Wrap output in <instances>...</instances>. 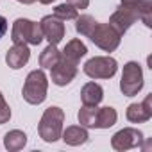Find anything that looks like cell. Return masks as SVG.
I'll list each match as a JSON object with an SVG mask.
<instances>
[{
	"mask_svg": "<svg viewBox=\"0 0 152 152\" xmlns=\"http://www.w3.org/2000/svg\"><path fill=\"white\" fill-rule=\"evenodd\" d=\"M63 124H64V111L57 106H50L45 109L39 125H38V132L43 138V141L47 143H54L61 138L63 132Z\"/></svg>",
	"mask_w": 152,
	"mask_h": 152,
	"instance_id": "cell-1",
	"label": "cell"
},
{
	"mask_svg": "<svg viewBox=\"0 0 152 152\" xmlns=\"http://www.w3.org/2000/svg\"><path fill=\"white\" fill-rule=\"evenodd\" d=\"M47 90H48V81H47L45 72L43 70H32L25 79L22 95H23L25 102H29L32 106H38V104L45 102Z\"/></svg>",
	"mask_w": 152,
	"mask_h": 152,
	"instance_id": "cell-2",
	"label": "cell"
},
{
	"mask_svg": "<svg viewBox=\"0 0 152 152\" xmlns=\"http://www.w3.org/2000/svg\"><path fill=\"white\" fill-rule=\"evenodd\" d=\"M13 43H25V45H39L43 41V32L39 23L31 22L27 18H18L11 29Z\"/></svg>",
	"mask_w": 152,
	"mask_h": 152,
	"instance_id": "cell-3",
	"label": "cell"
},
{
	"mask_svg": "<svg viewBox=\"0 0 152 152\" xmlns=\"http://www.w3.org/2000/svg\"><path fill=\"white\" fill-rule=\"evenodd\" d=\"M143 88V70L136 61H129L124 64L120 90L125 97H134Z\"/></svg>",
	"mask_w": 152,
	"mask_h": 152,
	"instance_id": "cell-4",
	"label": "cell"
},
{
	"mask_svg": "<svg viewBox=\"0 0 152 152\" xmlns=\"http://www.w3.org/2000/svg\"><path fill=\"white\" fill-rule=\"evenodd\" d=\"M99 48H102L104 52H113L118 48L120 45V39H122V34H118L109 23H99L93 27L91 34L88 36Z\"/></svg>",
	"mask_w": 152,
	"mask_h": 152,
	"instance_id": "cell-5",
	"label": "cell"
},
{
	"mask_svg": "<svg viewBox=\"0 0 152 152\" xmlns=\"http://www.w3.org/2000/svg\"><path fill=\"white\" fill-rule=\"evenodd\" d=\"M83 70L91 79H111L118 70V63L109 56H99L86 61Z\"/></svg>",
	"mask_w": 152,
	"mask_h": 152,
	"instance_id": "cell-6",
	"label": "cell"
},
{
	"mask_svg": "<svg viewBox=\"0 0 152 152\" xmlns=\"http://www.w3.org/2000/svg\"><path fill=\"white\" fill-rule=\"evenodd\" d=\"M75 75H77V63H73L66 57H59V61L50 68V77L56 86H66L70 84Z\"/></svg>",
	"mask_w": 152,
	"mask_h": 152,
	"instance_id": "cell-7",
	"label": "cell"
},
{
	"mask_svg": "<svg viewBox=\"0 0 152 152\" xmlns=\"http://www.w3.org/2000/svg\"><path fill=\"white\" fill-rule=\"evenodd\" d=\"M141 141H143L141 131L132 129V127H125V129L118 131V132L111 138V147H113L115 150H118V152H124V150L140 147Z\"/></svg>",
	"mask_w": 152,
	"mask_h": 152,
	"instance_id": "cell-8",
	"label": "cell"
},
{
	"mask_svg": "<svg viewBox=\"0 0 152 152\" xmlns=\"http://www.w3.org/2000/svg\"><path fill=\"white\" fill-rule=\"evenodd\" d=\"M138 20V11L136 9H131V7H125V6H120L109 18V25L118 32V34H125L131 25Z\"/></svg>",
	"mask_w": 152,
	"mask_h": 152,
	"instance_id": "cell-9",
	"label": "cell"
},
{
	"mask_svg": "<svg viewBox=\"0 0 152 152\" xmlns=\"http://www.w3.org/2000/svg\"><path fill=\"white\" fill-rule=\"evenodd\" d=\"M39 27H41L43 38H47L48 43H52V45H57L64 38V23H63L61 18H57L54 15L45 16L39 22Z\"/></svg>",
	"mask_w": 152,
	"mask_h": 152,
	"instance_id": "cell-10",
	"label": "cell"
},
{
	"mask_svg": "<svg viewBox=\"0 0 152 152\" xmlns=\"http://www.w3.org/2000/svg\"><path fill=\"white\" fill-rule=\"evenodd\" d=\"M127 120L131 124H143L152 118V95H147L143 102L140 104H131L125 113Z\"/></svg>",
	"mask_w": 152,
	"mask_h": 152,
	"instance_id": "cell-11",
	"label": "cell"
},
{
	"mask_svg": "<svg viewBox=\"0 0 152 152\" xmlns=\"http://www.w3.org/2000/svg\"><path fill=\"white\" fill-rule=\"evenodd\" d=\"M29 59H31V50L25 43H15L6 54V63L13 70H20L22 66H25Z\"/></svg>",
	"mask_w": 152,
	"mask_h": 152,
	"instance_id": "cell-12",
	"label": "cell"
},
{
	"mask_svg": "<svg viewBox=\"0 0 152 152\" xmlns=\"http://www.w3.org/2000/svg\"><path fill=\"white\" fill-rule=\"evenodd\" d=\"M61 138L66 145H72V147H77V145H83L88 141V131L86 127L83 125H70L66 127L63 132H61Z\"/></svg>",
	"mask_w": 152,
	"mask_h": 152,
	"instance_id": "cell-13",
	"label": "cell"
},
{
	"mask_svg": "<svg viewBox=\"0 0 152 152\" xmlns=\"http://www.w3.org/2000/svg\"><path fill=\"white\" fill-rule=\"evenodd\" d=\"M104 99V90L97 83H86L81 90V100L84 106H99Z\"/></svg>",
	"mask_w": 152,
	"mask_h": 152,
	"instance_id": "cell-14",
	"label": "cell"
},
{
	"mask_svg": "<svg viewBox=\"0 0 152 152\" xmlns=\"http://www.w3.org/2000/svg\"><path fill=\"white\" fill-rule=\"evenodd\" d=\"M86 52H88V48H86V45L81 39H72V41L66 43V47L63 48L61 56L70 59V61H73V63H79L86 56Z\"/></svg>",
	"mask_w": 152,
	"mask_h": 152,
	"instance_id": "cell-15",
	"label": "cell"
},
{
	"mask_svg": "<svg viewBox=\"0 0 152 152\" xmlns=\"http://www.w3.org/2000/svg\"><path fill=\"white\" fill-rule=\"evenodd\" d=\"M27 145V134L23 131H9L6 136H4V147L9 150V152H16V150H22L23 147Z\"/></svg>",
	"mask_w": 152,
	"mask_h": 152,
	"instance_id": "cell-16",
	"label": "cell"
},
{
	"mask_svg": "<svg viewBox=\"0 0 152 152\" xmlns=\"http://www.w3.org/2000/svg\"><path fill=\"white\" fill-rule=\"evenodd\" d=\"M97 113H99V107L97 106H83L79 109V124L83 127H88V129H95L97 127Z\"/></svg>",
	"mask_w": 152,
	"mask_h": 152,
	"instance_id": "cell-17",
	"label": "cell"
},
{
	"mask_svg": "<svg viewBox=\"0 0 152 152\" xmlns=\"http://www.w3.org/2000/svg\"><path fill=\"white\" fill-rule=\"evenodd\" d=\"M116 118H118V115H116V111L113 107H109V106L100 107L99 113H97V129H109V127H113L116 124Z\"/></svg>",
	"mask_w": 152,
	"mask_h": 152,
	"instance_id": "cell-18",
	"label": "cell"
},
{
	"mask_svg": "<svg viewBox=\"0 0 152 152\" xmlns=\"http://www.w3.org/2000/svg\"><path fill=\"white\" fill-rule=\"evenodd\" d=\"M59 57H61V52L57 50V47L52 45V43H48V47H47V48L41 52V56H39V66L50 70V68L59 61Z\"/></svg>",
	"mask_w": 152,
	"mask_h": 152,
	"instance_id": "cell-19",
	"label": "cell"
},
{
	"mask_svg": "<svg viewBox=\"0 0 152 152\" xmlns=\"http://www.w3.org/2000/svg\"><path fill=\"white\" fill-rule=\"evenodd\" d=\"M75 31H77L81 36H90L91 34V31H93V27L97 25V22H95V18L93 16H90V15H83V16H77L75 18Z\"/></svg>",
	"mask_w": 152,
	"mask_h": 152,
	"instance_id": "cell-20",
	"label": "cell"
},
{
	"mask_svg": "<svg viewBox=\"0 0 152 152\" xmlns=\"http://www.w3.org/2000/svg\"><path fill=\"white\" fill-rule=\"evenodd\" d=\"M138 20H141L147 27H152V0H140Z\"/></svg>",
	"mask_w": 152,
	"mask_h": 152,
	"instance_id": "cell-21",
	"label": "cell"
},
{
	"mask_svg": "<svg viewBox=\"0 0 152 152\" xmlns=\"http://www.w3.org/2000/svg\"><path fill=\"white\" fill-rule=\"evenodd\" d=\"M54 16H57V18H61L63 22L64 20H75L79 16V11L75 9L73 6H70V4H59V6H56V9H54Z\"/></svg>",
	"mask_w": 152,
	"mask_h": 152,
	"instance_id": "cell-22",
	"label": "cell"
},
{
	"mask_svg": "<svg viewBox=\"0 0 152 152\" xmlns=\"http://www.w3.org/2000/svg\"><path fill=\"white\" fill-rule=\"evenodd\" d=\"M9 118H11V109H9V106H7L4 95L0 93V125H2V124H7Z\"/></svg>",
	"mask_w": 152,
	"mask_h": 152,
	"instance_id": "cell-23",
	"label": "cell"
},
{
	"mask_svg": "<svg viewBox=\"0 0 152 152\" xmlns=\"http://www.w3.org/2000/svg\"><path fill=\"white\" fill-rule=\"evenodd\" d=\"M66 4H70V6H73L75 9H86L88 6H90V0H66Z\"/></svg>",
	"mask_w": 152,
	"mask_h": 152,
	"instance_id": "cell-24",
	"label": "cell"
},
{
	"mask_svg": "<svg viewBox=\"0 0 152 152\" xmlns=\"http://www.w3.org/2000/svg\"><path fill=\"white\" fill-rule=\"evenodd\" d=\"M120 6H125V7H131V9H136L138 11V6H140V0H122Z\"/></svg>",
	"mask_w": 152,
	"mask_h": 152,
	"instance_id": "cell-25",
	"label": "cell"
},
{
	"mask_svg": "<svg viewBox=\"0 0 152 152\" xmlns=\"http://www.w3.org/2000/svg\"><path fill=\"white\" fill-rule=\"evenodd\" d=\"M6 32H7V20L4 16H0V39L4 38Z\"/></svg>",
	"mask_w": 152,
	"mask_h": 152,
	"instance_id": "cell-26",
	"label": "cell"
},
{
	"mask_svg": "<svg viewBox=\"0 0 152 152\" xmlns=\"http://www.w3.org/2000/svg\"><path fill=\"white\" fill-rule=\"evenodd\" d=\"M16 2H20V4H25V6H29V4H34L36 0H16Z\"/></svg>",
	"mask_w": 152,
	"mask_h": 152,
	"instance_id": "cell-27",
	"label": "cell"
},
{
	"mask_svg": "<svg viewBox=\"0 0 152 152\" xmlns=\"http://www.w3.org/2000/svg\"><path fill=\"white\" fill-rule=\"evenodd\" d=\"M39 2H41V4H45V6H47V4H52V2H54V0H39Z\"/></svg>",
	"mask_w": 152,
	"mask_h": 152,
	"instance_id": "cell-28",
	"label": "cell"
}]
</instances>
